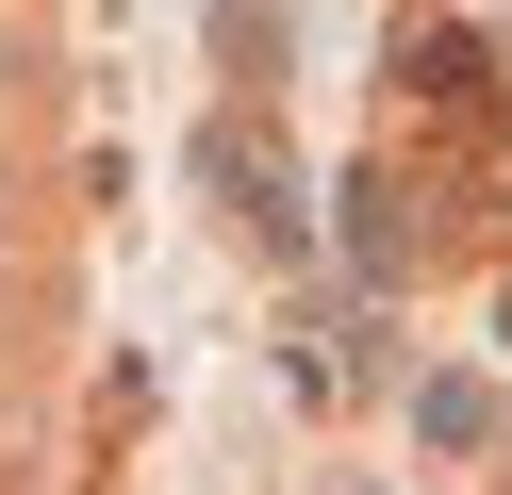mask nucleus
<instances>
[{
    "label": "nucleus",
    "instance_id": "f257e3e1",
    "mask_svg": "<svg viewBox=\"0 0 512 495\" xmlns=\"http://www.w3.org/2000/svg\"><path fill=\"white\" fill-rule=\"evenodd\" d=\"M199 182H232V215L265 231V248H298V231H314V215H298V182H281V149H265V132H199Z\"/></svg>",
    "mask_w": 512,
    "mask_h": 495
}]
</instances>
